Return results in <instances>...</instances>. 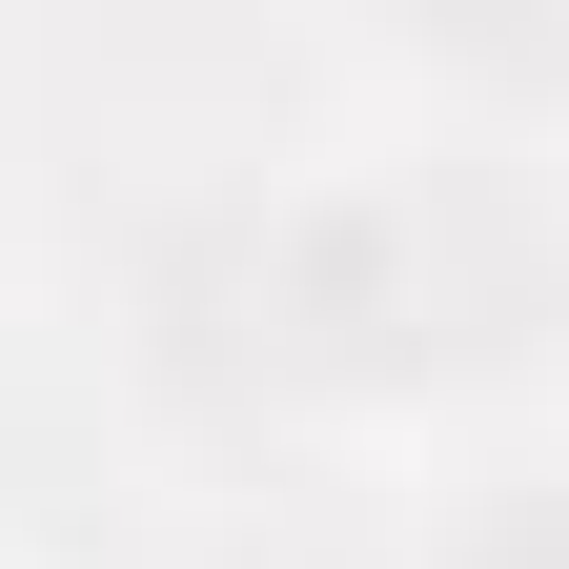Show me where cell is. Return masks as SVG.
<instances>
[{
	"instance_id": "1",
	"label": "cell",
	"mask_w": 569,
	"mask_h": 569,
	"mask_svg": "<svg viewBox=\"0 0 569 569\" xmlns=\"http://www.w3.org/2000/svg\"><path fill=\"white\" fill-rule=\"evenodd\" d=\"M183 326H203L224 387L407 407V387H468L488 346L529 326V224H509L468 163H346V183L244 203V224L203 244Z\"/></svg>"
},
{
	"instance_id": "2",
	"label": "cell",
	"mask_w": 569,
	"mask_h": 569,
	"mask_svg": "<svg viewBox=\"0 0 569 569\" xmlns=\"http://www.w3.org/2000/svg\"><path fill=\"white\" fill-rule=\"evenodd\" d=\"M448 569H569V468H529V488H488V509L448 529Z\"/></svg>"
}]
</instances>
